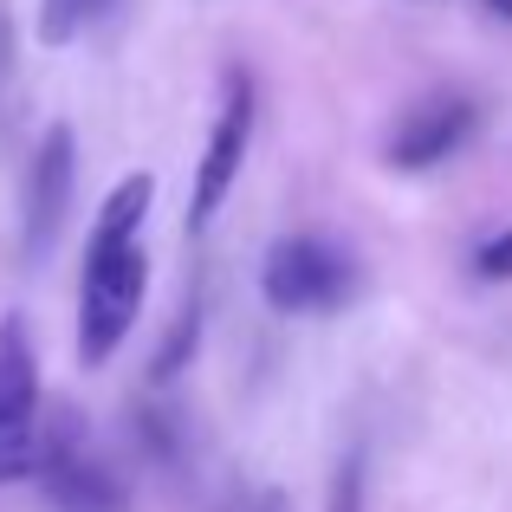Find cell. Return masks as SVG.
<instances>
[{"mask_svg": "<svg viewBox=\"0 0 512 512\" xmlns=\"http://www.w3.org/2000/svg\"><path fill=\"white\" fill-rule=\"evenodd\" d=\"M143 292H150V260H143V240L124 247H85V279H78V363L98 370L124 350L130 325L143 312Z\"/></svg>", "mask_w": 512, "mask_h": 512, "instance_id": "1", "label": "cell"}, {"mask_svg": "<svg viewBox=\"0 0 512 512\" xmlns=\"http://www.w3.org/2000/svg\"><path fill=\"white\" fill-rule=\"evenodd\" d=\"M260 292L273 312L305 318V312H338L350 299V253H338L318 234H286L260 260Z\"/></svg>", "mask_w": 512, "mask_h": 512, "instance_id": "2", "label": "cell"}, {"mask_svg": "<svg viewBox=\"0 0 512 512\" xmlns=\"http://www.w3.org/2000/svg\"><path fill=\"white\" fill-rule=\"evenodd\" d=\"M247 143H253V78L227 72L221 78V111H214V130H208V150L195 163V188H188V234H208L221 201L234 195L240 169H247Z\"/></svg>", "mask_w": 512, "mask_h": 512, "instance_id": "3", "label": "cell"}, {"mask_svg": "<svg viewBox=\"0 0 512 512\" xmlns=\"http://www.w3.org/2000/svg\"><path fill=\"white\" fill-rule=\"evenodd\" d=\"M72 188H78V137L72 124H46L20 182V253L33 266L59 247L65 214H72Z\"/></svg>", "mask_w": 512, "mask_h": 512, "instance_id": "4", "label": "cell"}, {"mask_svg": "<svg viewBox=\"0 0 512 512\" xmlns=\"http://www.w3.org/2000/svg\"><path fill=\"white\" fill-rule=\"evenodd\" d=\"M39 487H46L52 512H130L124 480L91 454L72 415L46 422V435H39Z\"/></svg>", "mask_w": 512, "mask_h": 512, "instance_id": "5", "label": "cell"}, {"mask_svg": "<svg viewBox=\"0 0 512 512\" xmlns=\"http://www.w3.org/2000/svg\"><path fill=\"white\" fill-rule=\"evenodd\" d=\"M474 130H480L474 98L441 91V98H422L415 111H402V124L389 130V143H383V163L402 169V175H422V169L448 163L454 150H467V137H474Z\"/></svg>", "mask_w": 512, "mask_h": 512, "instance_id": "6", "label": "cell"}, {"mask_svg": "<svg viewBox=\"0 0 512 512\" xmlns=\"http://www.w3.org/2000/svg\"><path fill=\"white\" fill-rule=\"evenodd\" d=\"M150 201H156V175H124V182L104 195V208H98V221H91L85 247H124V240H143Z\"/></svg>", "mask_w": 512, "mask_h": 512, "instance_id": "7", "label": "cell"}, {"mask_svg": "<svg viewBox=\"0 0 512 512\" xmlns=\"http://www.w3.org/2000/svg\"><path fill=\"white\" fill-rule=\"evenodd\" d=\"M39 435H46L39 402H26V409H0V487H20V480L39 474Z\"/></svg>", "mask_w": 512, "mask_h": 512, "instance_id": "8", "label": "cell"}, {"mask_svg": "<svg viewBox=\"0 0 512 512\" xmlns=\"http://www.w3.org/2000/svg\"><path fill=\"white\" fill-rule=\"evenodd\" d=\"M26 402H39V363L20 318H0V409H26Z\"/></svg>", "mask_w": 512, "mask_h": 512, "instance_id": "9", "label": "cell"}, {"mask_svg": "<svg viewBox=\"0 0 512 512\" xmlns=\"http://www.w3.org/2000/svg\"><path fill=\"white\" fill-rule=\"evenodd\" d=\"M111 0H39V46H72Z\"/></svg>", "mask_w": 512, "mask_h": 512, "instance_id": "10", "label": "cell"}, {"mask_svg": "<svg viewBox=\"0 0 512 512\" xmlns=\"http://www.w3.org/2000/svg\"><path fill=\"white\" fill-rule=\"evenodd\" d=\"M195 344H201V305H182V312H175V325H169V344L156 350V383H175V376H182V363L195 357Z\"/></svg>", "mask_w": 512, "mask_h": 512, "instance_id": "11", "label": "cell"}, {"mask_svg": "<svg viewBox=\"0 0 512 512\" xmlns=\"http://www.w3.org/2000/svg\"><path fill=\"white\" fill-rule=\"evenodd\" d=\"M331 512H363V454H344L331 474Z\"/></svg>", "mask_w": 512, "mask_h": 512, "instance_id": "12", "label": "cell"}, {"mask_svg": "<svg viewBox=\"0 0 512 512\" xmlns=\"http://www.w3.org/2000/svg\"><path fill=\"white\" fill-rule=\"evenodd\" d=\"M474 273L487 279V286H500V279H512V227H506V234H493L487 247L474 253Z\"/></svg>", "mask_w": 512, "mask_h": 512, "instance_id": "13", "label": "cell"}, {"mask_svg": "<svg viewBox=\"0 0 512 512\" xmlns=\"http://www.w3.org/2000/svg\"><path fill=\"white\" fill-rule=\"evenodd\" d=\"M487 7H493V13H500V20H512V0H487Z\"/></svg>", "mask_w": 512, "mask_h": 512, "instance_id": "14", "label": "cell"}]
</instances>
